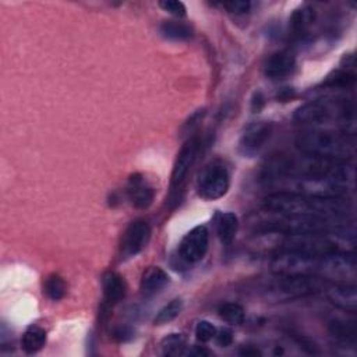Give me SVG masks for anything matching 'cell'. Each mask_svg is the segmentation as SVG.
Masks as SVG:
<instances>
[{"label":"cell","mask_w":357,"mask_h":357,"mask_svg":"<svg viewBox=\"0 0 357 357\" xmlns=\"http://www.w3.org/2000/svg\"><path fill=\"white\" fill-rule=\"evenodd\" d=\"M264 209L286 215L342 220L350 212L352 204L346 197L323 198L288 192H274L264 198Z\"/></svg>","instance_id":"cell-1"},{"label":"cell","mask_w":357,"mask_h":357,"mask_svg":"<svg viewBox=\"0 0 357 357\" xmlns=\"http://www.w3.org/2000/svg\"><path fill=\"white\" fill-rule=\"evenodd\" d=\"M293 120L311 128L336 126L341 131L354 134V105L346 98L311 101L295 112Z\"/></svg>","instance_id":"cell-2"},{"label":"cell","mask_w":357,"mask_h":357,"mask_svg":"<svg viewBox=\"0 0 357 357\" xmlns=\"http://www.w3.org/2000/svg\"><path fill=\"white\" fill-rule=\"evenodd\" d=\"M296 146L301 154L335 161H350L357 147L354 134L328 128H308L300 133Z\"/></svg>","instance_id":"cell-3"},{"label":"cell","mask_w":357,"mask_h":357,"mask_svg":"<svg viewBox=\"0 0 357 357\" xmlns=\"http://www.w3.org/2000/svg\"><path fill=\"white\" fill-rule=\"evenodd\" d=\"M270 266L275 275L319 277L325 279V255L317 257L297 251L277 250L273 255Z\"/></svg>","instance_id":"cell-4"},{"label":"cell","mask_w":357,"mask_h":357,"mask_svg":"<svg viewBox=\"0 0 357 357\" xmlns=\"http://www.w3.org/2000/svg\"><path fill=\"white\" fill-rule=\"evenodd\" d=\"M330 282L319 277H282L268 288V299L274 301H289L307 297L325 290Z\"/></svg>","instance_id":"cell-5"},{"label":"cell","mask_w":357,"mask_h":357,"mask_svg":"<svg viewBox=\"0 0 357 357\" xmlns=\"http://www.w3.org/2000/svg\"><path fill=\"white\" fill-rule=\"evenodd\" d=\"M231 186L228 169L222 163L208 165L198 177L197 190L201 198L214 201L225 196Z\"/></svg>","instance_id":"cell-6"},{"label":"cell","mask_w":357,"mask_h":357,"mask_svg":"<svg viewBox=\"0 0 357 357\" xmlns=\"http://www.w3.org/2000/svg\"><path fill=\"white\" fill-rule=\"evenodd\" d=\"M273 123L271 122H254L246 127L242 134L239 143V150L244 157H254L260 152V150L270 140L273 134Z\"/></svg>","instance_id":"cell-7"},{"label":"cell","mask_w":357,"mask_h":357,"mask_svg":"<svg viewBox=\"0 0 357 357\" xmlns=\"http://www.w3.org/2000/svg\"><path fill=\"white\" fill-rule=\"evenodd\" d=\"M198 148H200L198 139L193 137V139L187 140V143L182 147L181 152L177 154V158H176L174 165H173L172 176H170V190H172V193L182 187L192 166L196 162Z\"/></svg>","instance_id":"cell-8"},{"label":"cell","mask_w":357,"mask_h":357,"mask_svg":"<svg viewBox=\"0 0 357 357\" xmlns=\"http://www.w3.org/2000/svg\"><path fill=\"white\" fill-rule=\"evenodd\" d=\"M208 244H209L208 229L204 225L196 227L183 238L181 243V255L189 264L198 262L205 257L208 251Z\"/></svg>","instance_id":"cell-9"},{"label":"cell","mask_w":357,"mask_h":357,"mask_svg":"<svg viewBox=\"0 0 357 357\" xmlns=\"http://www.w3.org/2000/svg\"><path fill=\"white\" fill-rule=\"evenodd\" d=\"M151 239V228L143 219L131 222L124 232L122 251L124 257L137 255L143 251Z\"/></svg>","instance_id":"cell-10"},{"label":"cell","mask_w":357,"mask_h":357,"mask_svg":"<svg viewBox=\"0 0 357 357\" xmlns=\"http://www.w3.org/2000/svg\"><path fill=\"white\" fill-rule=\"evenodd\" d=\"M327 296L332 304L345 312H356L357 310V289L354 285L346 282L328 284L325 288Z\"/></svg>","instance_id":"cell-11"},{"label":"cell","mask_w":357,"mask_h":357,"mask_svg":"<svg viewBox=\"0 0 357 357\" xmlns=\"http://www.w3.org/2000/svg\"><path fill=\"white\" fill-rule=\"evenodd\" d=\"M295 65H296V59L290 52L286 51L277 52L266 60L264 66V73L268 78L281 80L293 71Z\"/></svg>","instance_id":"cell-12"},{"label":"cell","mask_w":357,"mask_h":357,"mask_svg":"<svg viewBox=\"0 0 357 357\" xmlns=\"http://www.w3.org/2000/svg\"><path fill=\"white\" fill-rule=\"evenodd\" d=\"M154 190L140 174H134L128 183V198L139 209H147L154 201Z\"/></svg>","instance_id":"cell-13"},{"label":"cell","mask_w":357,"mask_h":357,"mask_svg":"<svg viewBox=\"0 0 357 357\" xmlns=\"http://www.w3.org/2000/svg\"><path fill=\"white\" fill-rule=\"evenodd\" d=\"M239 231V218L233 212L222 214L216 222V233L222 244L231 246Z\"/></svg>","instance_id":"cell-14"},{"label":"cell","mask_w":357,"mask_h":357,"mask_svg":"<svg viewBox=\"0 0 357 357\" xmlns=\"http://www.w3.org/2000/svg\"><path fill=\"white\" fill-rule=\"evenodd\" d=\"M316 20V10L311 6H301L293 12L289 20V31L293 36L303 35Z\"/></svg>","instance_id":"cell-15"},{"label":"cell","mask_w":357,"mask_h":357,"mask_svg":"<svg viewBox=\"0 0 357 357\" xmlns=\"http://www.w3.org/2000/svg\"><path fill=\"white\" fill-rule=\"evenodd\" d=\"M169 282L168 274L159 266H151L144 273L141 279V290L146 295H154L163 289Z\"/></svg>","instance_id":"cell-16"},{"label":"cell","mask_w":357,"mask_h":357,"mask_svg":"<svg viewBox=\"0 0 357 357\" xmlns=\"http://www.w3.org/2000/svg\"><path fill=\"white\" fill-rule=\"evenodd\" d=\"M330 332L341 345H356V324L354 321H346L335 319L330 323Z\"/></svg>","instance_id":"cell-17"},{"label":"cell","mask_w":357,"mask_h":357,"mask_svg":"<svg viewBox=\"0 0 357 357\" xmlns=\"http://www.w3.org/2000/svg\"><path fill=\"white\" fill-rule=\"evenodd\" d=\"M102 285H104L105 299L112 304L119 303L126 296V284L123 278L116 273L105 274Z\"/></svg>","instance_id":"cell-18"},{"label":"cell","mask_w":357,"mask_h":357,"mask_svg":"<svg viewBox=\"0 0 357 357\" xmlns=\"http://www.w3.org/2000/svg\"><path fill=\"white\" fill-rule=\"evenodd\" d=\"M45 343H47V332L36 325L30 327L24 332L23 341H21L23 349L27 353H35V352L41 350L45 346Z\"/></svg>","instance_id":"cell-19"},{"label":"cell","mask_w":357,"mask_h":357,"mask_svg":"<svg viewBox=\"0 0 357 357\" xmlns=\"http://www.w3.org/2000/svg\"><path fill=\"white\" fill-rule=\"evenodd\" d=\"M161 34L172 41H186L192 38V28L181 21H165L161 25Z\"/></svg>","instance_id":"cell-20"},{"label":"cell","mask_w":357,"mask_h":357,"mask_svg":"<svg viewBox=\"0 0 357 357\" xmlns=\"http://www.w3.org/2000/svg\"><path fill=\"white\" fill-rule=\"evenodd\" d=\"M183 307H185V303L181 297L173 299L170 303H168L165 307H162L158 311V314L154 320L155 325H165V324L173 321L174 319H177L178 316L182 314Z\"/></svg>","instance_id":"cell-21"},{"label":"cell","mask_w":357,"mask_h":357,"mask_svg":"<svg viewBox=\"0 0 357 357\" xmlns=\"http://www.w3.org/2000/svg\"><path fill=\"white\" fill-rule=\"evenodd\" d=\"M218 312H219V317L231 325H240L246 319L244 308L238 303L223 304Z\"/></svg>","instance_id":"cell-22"},{"label":"cell","mask_w":357,"mask_h":357,"mask_svg":"<svg viewBox=\"0 0 357 357\" xmlns=\"http://www.w3.org/2000/svg\"><path fill=\"white\" fill-rule=\"evenodd\" d=\"M161 349L165 356L185 354L186 338L182 334H170L161 342Z\"/></svg>","instance_id":"cell-23"},{"label":"cell","mask_w":357,"mask_h":357,"mask_svg":"<svg viewBox=\"0 0 357 357\" xmlns=\"http://www.w3.org/2000/svg\"><path fill=\"white\" fill-rule=\"evenodd\" d=\"M45 293L49 299L58 301L66 295V284L59 275H51L45 282Z\"/></svg>","instance_id":"cell-24"},{"label":"cell","mask_w":357,"mask_h":357,"mask_svg":"<svg viewBox=\"0 0 357 357\" xmlns=\"http://www.w3.org/2000/svg\"><path fill=\"white\" fill-rule=\"evenodd\" d=\"M216 335V328L209 321H200L196 327V338L201 343H207Z\"/></svg>","instance_id":"cell-25"},{"label":"cell","mask_w":357,"mask_h":357,"mask_svg":"<svg viewBox=\"0 0 357 357\" xmlns=\"http://www.w3.org/2000/svg\"><path fill=\"white\" fill-rule=\"evenodd\" d=\"M159 6L174 17H185L187 12L185 3L176 2V0H165V2H159Z\"/></svg>","instance_id":"cell-26"},{"label":"cell","mask_w":357,"mask_h":357,"mask_svg":"<svg viewBox=\"0 0 357 357\" xmlns=\"http://www.w3.org/2000/svg\"><path fill=\"white\" fill-rule=\"evenodd\" d=\"M223 8L232 14H246L250 12L251 3L247 2V0H236V2L223 3Z\"/></svg>","instance_id":"cell-27"},{"label":"cell","mask_w":357,"mask_h":357,"mask_svg":"<svg viewBox=\"0 0 357 357\" xmlns=\"http://www.w3.org/2000/svg\"><path fill=\"white\" fill-rule=\"evenodd\" d=\"M215 338H216L218 343L223 347L229 346L233 342V335H232V331H229V330H220L219 332H216Z\"/></svg>","instance_id":"cell-28"},{"label":"cell","mask_w":357,"mask_h":357,"mask_svg":"<svg viewBox=\"0 0 357 357\" xmlns=\"http://www.w3.org/2000/svg\"><path fill=\"white\" fill-rule=\"evenodd\" d=\"M187 354H190V356H208V354H209V352H208L207 349H204V347L194 346L192 350H189V352H187Z\"/></svg>","instance_id":"cell-29"}]
</instances>
